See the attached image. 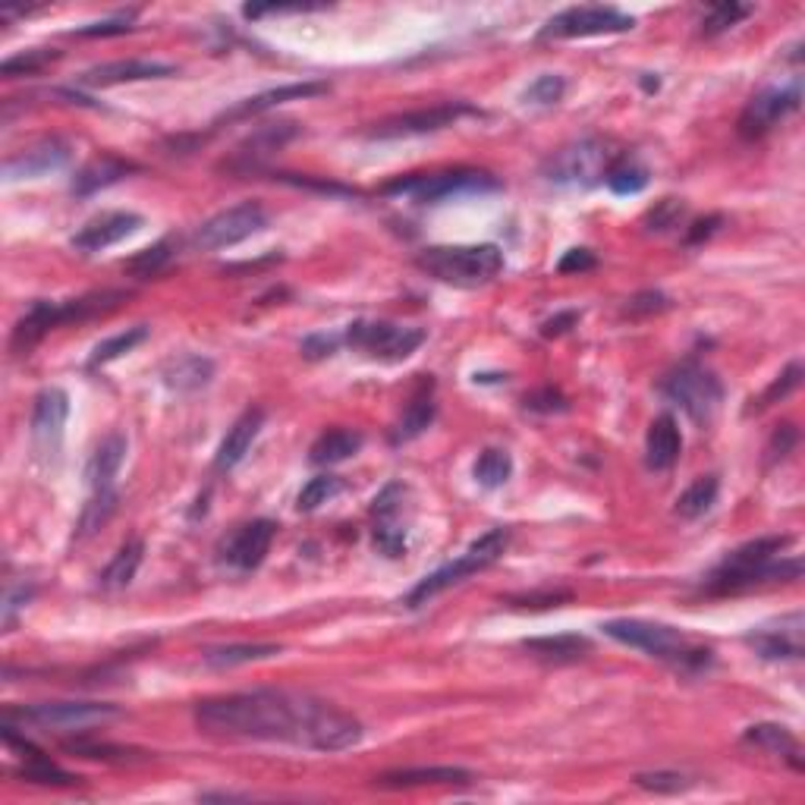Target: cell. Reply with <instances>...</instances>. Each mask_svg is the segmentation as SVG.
I'll use <instances>...</instances> for the list:
<instances>
[{
	"mask_svg": "<svg viewBox=\"0 0 805 805\" xmlns=\"http://www.w3.org/2000/svg\"><path fill=\"white\" fill-rule=\"evenodd\" d=\"M196 724L208 736L290 743L315 752H344L359 746L362 724L328 702L296 693H237L199 702Z\"/></svg>",
	"mask_w": 805,
	"mask_h": 805,
	"instance_id": "obj_1",
	"label": "cell"
},
{
	"mask_svg": "<svg viewBox=\"0 0 805 805\" xmlns=\"http://www.w3.org/2000/svg\"><path fill=\"white\" fill-rule=\"evenodd\" d=\"M793 538L789 535H765L746 541L743 548L727 554L705 583L708 595H736V592H749L755 586H768V583H793L803 576V560H781V550L789 548Z\"/></svg>",
	"mask_w": 805,
	"mask_h": 805,
	"instance_id": "obj_2",
	"label": "cell"
},
{
	"mask_svg": "<svg viewBox=\"0 0 805 805\" xmlns=\"http://www.w3.org/2000/svg\"><path fill=\"white\" fill-rule=\"evenodd\" d=\"M123 299H127L123 290H105V294L67 299V302L38 299L17 321L10 347H13V352H19V356H26L29 349H36L38 344H41V337H44L48 330L60 328V325H70V321H86V318H95V315H105V311L117 309Z\"/></svg>",
	"mask_w": 805,
	"mask_h": 805,
	"instance_id": "obj_3",
	"label": "cell"
},
{
	"mask_svg": "<svg viewBox=\"0 0 805 805\" xmlns=\"http://www.w3.org/2000/svg\"><path fill=\"white\" fill-rule=\"evenodd\" d=\"M416 265L428 277H435L440 284L450 287H485L491 284L500 268H504V252L495 242H481V246H431L421 249L416 256Z\"/></svg>",
	"mask_w": 805,
	"mask_h": 805,
	"instance_id": "obj_4",
	"label": "cell"
},
{
	"mask_svg": "<svg viewBox=\"0 0 805 805\" xmlns=\"http://www.w3.org/2000/svg\"><path fill=\"white\" fill-rule=\"evenodd\" d=\"M604 636H610L620 645L629 648H639L645 655L660 660H674L683 667H705L712 660L708 648H696L693 642L686 639L679 629L667 626V623H652V620H610L602 626Z\"/></svg>",
	"mask_w": 805,
	"mask_h": 805,
	"instance_id": "obj_5",
	"label": "cell"
},
{
	"mask_svg": "<svg viewBox=\"0 0 805 805\" xmlns=\"http://www.w3.org/2000/svg\"><path fill=\"white\" fill-rule=\"evenodd\" d=\"M510 545V531L507 529H491L485 531L481 538H476L466 554H459L454 564H447V567L435 569L431 576H425L419 586L409 592V598L406 604L409 607H421V604H428L435 595H440L444 588L457 586L463 579H469L473 573H481V569H488L495 560L504 557V550Z\"/></svg>",
	"mask_w": 805,
	"mask_h": 805,
	"instance_id": "obj_6",
	"label": "cell"
},
{
	"mask_svg": "<svg viewBox=\"0 0 805 805\" xmlns=\"http://www.w3.org/2000/svg\"><path fill=\"white\" fill-rule=\"evenodd\" d=\"M660 394L677 402L689 419L705 425L714 419L717 406L724 400V385L712 368H705L696 359H686L660 378Z\"/></svg>",
	"mask_w": 805,
	"mask_h": 805,
	"instance_id": "obj_7",
	"label": "cell"
},
{
	"mask_svg": "<svg viewBox=\"0 0 805 805\" xmlns=\"http://www.w3.org/2000/svg\"><path fill=\"white\" fill-rule=\"evenodd\" d=\"M500 189L491 173L481 170H444V173H413L400 177L394 183H387L381 192L385 196H406L413 201H444L457 199V196H473V192H495Z\"/></svg>",
	"mask_w": 805,
	"mask_h": 805,
	"instance_id": "obj_8",
	"label": "cell"
},
{
	"mask_svg": "<svg viewBox=\"0 0 805 805\" xmlns=\"http://www.w3.org/2000/svg\"><path fill=\"white\" fill-rule=\"evenodd\" d=\"M113 705L105 702H41V705H26V708H10L3 714V720H22L41 731L60 733H82L98 724H108L117 717Z\"/></svg>",
	"mask_w": 805,
	"mask_h": 805,
	"instance_id": "obj_9",
	"label": "cell"
},
{
	"mask_svg": "<svg viewBox=\"0 0 805 805\" xmlns=\"http://www.w3.org/2000/svg\"><path fill=\"white\" fill-rule=\"evenodd\" d=\"M614 165L610 151L602 139H579L573 146L554 151L545 161V177L557 186H579V189H592L602 183L607 167Z\"/></svg>",
	"mask_w": 805,
	"mask_h": 805,
	"instance_id": "obj_10",
	"label": "cell"
},
{
	"mask_svg": "<svg viewBox=\"0 0 805 805\" xmlns=\"http://www.w3.org/2000/svg\"><path fill=\"white\" fill-rule=\"evenodd\" d=\"M347 344L362 349L371 359L381 362H402L425 344L421 328H400L390 321H352L347 328Z\"/></svg>",
	"mask_w": 805,
	"mask_h": 805,
	"instance_id": "obj_11",
	"label": "cell"
},
{
	"mask_svg": "<svg viewBox=\"0 0 805 805\" xmlns=\"http://www.w3.org/2000/svg\"><path fill=\"white\" fill-rule=\"evenodd\" d=\"M265 223H268V211L258 201H239L233 208H227V211L205 220L196 230V237H192V246L205 249V252L230 249V246H237L242 239L258 233Z\"/></svg>",
	"mask_w": 805,
	"mask_h": 805,
	"instance_id": "obj_12",
	"label": "cell"
},
{
	"mask_svg": "<svg viewBox=\"0 0 805 805\" xmlns=\"http://www.w3.org/2000/svg\"><path fill=\"white\" fill-rule=\"evenodd\" d=\"M636 19L626 17L617 7H569L550 19L541 29V38H595L629 32Z\"/></svg>",
	"mask_w": 805,
	"mask_h": 805,
	"instance_id": "obj_13",
	"label": "cell"
},
{
	"mask_svg": "<svg viewBox=\"0 0 805 805\" xmlns=\"http://www.w3.org/2000/svg\"><path fill=\"white\" fill-rule=\"evenodd\" d=\"M799 101H803V89L799 86H787V89H765L752 98L746 110L739 113V136L743 139H762L768 129H774L787 113L799 110Z\"/></svg>",
	"mask_w": 805,
	"mask_h": 805,
	"instance_id": "obj_14",
	"label": "cell"
},
{
	"mask_svg": "<svg viewBox=\"0 0 805 805\" xmlns=\"http://www.w3.org/2000/svg\"><path fill=\"white\" fill-rule=\"evenodd\" d=\"M67 419H70L67 390L63 387H44L36 397V409H32V444H36L38 457L54 459L60 454Z\"/></svg>",
	"mask_w": 805,
	"mask_h": 805,
	"instance_id": "obj_15",
	"label": "cell"
},
{
	"mask_svg": "<svg viewBox=\"0 0 805 805\" xmlns=\"http://www.w3.org/2000/svg\"><path fill=\"white\" fill-rule=\"evenodd\" d=\"M476 113V108L463 105V101H450V105H438V108L425 110H409L400 117H390L375 123V129L368 132L371 139H402V136H421V132H438L444 127H454L459 117H469Z\"/></svg>",
	"mask_w": 805,
	"mask_h": 805,
	"instance_id": "obj_16",
	"label": "cell"
},
{
	"mask_svg": "<svg viewBox=\"0 0 805 805\" xmlns=\"http://www.w3.org/2000/svg\"><path fill=\"white\" fill-rule=\"evenodd\" d=\"M277 535V523L271 519H252L246 526H239L230 538L220 541V560L227 567L239 569V573H249V569L261 567V560L268 557L271 541Z\"/></svg>",
	"mask_w": 805,
	"mask_h": 805,
	"instance_id": "obj_17",
	"label": "cell"
},
{
	"mask_svg": "<svg viewBox=\"0 0 805 805\" xmlns=\"http://www.w3.org/2000/svg\"><path fill=\"white\" fill-rule=\"evenodd\" d=\"M70 165V146L57 136H44L38 139L32 146H26L22 151H17L7 165H3V177L10 183L17 180H38V177H48V173H57L63 167Z\"/></svg>",
	"mask_w": 805,
	"mask_h": 805,
	"instance_id": "obj_18",
	"label": "cell"
},
{
	"mask_svg": "<svg viewBox=\"0 0 805 805\" xmlns=\"http://www.w3.org/2000/svg\"><path fill=\"white\" fill-rule=\"evenodd\" d=\"M142 223H146V220H142V215H136V211H105V215H98V218H92L89 223H82V230H79L70 242H73L76 252L92 256V252H105L110 246H117V242L132 237Z\"/></svg>",
	"mask_w": 805,
	"mask_h": 805,
	"instance_id": "obj_19",
	"label": "cell"
},
{
	"mask_svg": "<svg viewBox=\"0 0 805 805\" xmlns=\"http://www.w3.org/2000/svg\"><path fill=\"white\" fill-rule=\"evenodd\" d=\"M177 76V67L161 60H113L101 63L79 76L82 86H123V82H146V79H170Z\"/></svg>",
	"mask_w": 805,
	"mask_h": 805,
	"instance_id": "obj_20",
	"label": "cell"
},
{
	"mask_svg": "<svg viewBox=\"0 0 805 805\" xmlns=\"http://www.w3.org/2000/svg\"><path fill=\"white\" fill-rule=\"evenodd\" d=\"M803 614H789L777 629H758L746 636L755 655L765 660H796L803 658Z\"/></svg>",
	"mask_w": 805,
	"mask_h": 805,
	"instance_id": "obj_21",
	"label": "cell"
},
{
	"mask_svg": "<svg viewBox=\"0 0 805 805\" xmlns=\"http://www.w3.org/2000/svg\"><path fill=\"white\" fill-rule=\"evenodd\" d=\"M261 425H265V413H261V409H246V413L227 428V435H223L218 447V457H215V466H218L220 473L237 469L239 463L246 459V454L252 450V444H256V438L261 435Z\"/></svg>",
	"mask_w": 805,
	"mask_h": 805,
	"instance_id": "obj_22",
	"label": "cell"
},
{
	"mask_svg": "<svg viewBox=\"0 0 805 805\" xmlns=\"http://www.w3.org/2000/svg\"><path fill=\"white\" fill-rule=\"evenodd\" d=\"M328 92V82H296V86H280V89H268V92L252 95L246 101H239L237 108H230L223 113V120H249L258 117L265 110L280 108L287 101H306V98H318V95Z\"/></svg>",
	"mask_w": 805,
	"mask_h": 805,
	"instance_id": "obj_23",
	"label": "cell"
},
{
	"mask_svg": "<svg viewBox=\"0 0 805 805\" xmlns=\"http://www.w3.org/2000/svg\"><path fill=\"white\" fill-rule=\"evenodd\" d=\"M435 413H438V409H435V381H421L419 390L409 397L402 416L397 419V425H394L390 444L400 447V444H409V440L425 435V431L431 428V421H435Z\"/></svg>",
	"mask_w": 805,
	"mask_h": 805,
	"instance_id": "obj_24",
	"label": "cell"
},
{
	"mask_svg": "<svg viewBox=\"0 0 805 805\" xmlns=\"http://www.w3.org/2000/svg\"><path fill=\"white\" fill-rule=\"evenodd\" d=\"M211 378H215V362L208 356H199V352L170 356L161 366V381L177 394H196L201 387L211 385Z\"/></svg>",
	"mask_w": 805,
	"mask_h": 805,
	"instance_id": "obj_25",
	"label": "cell"
},
{
	"mask_svg": "<svg viewBox=\"0 0 805 805\" xmlns=\"http://www.w3.org/2000/svg\"><path fill=\"white\" fill-rule=\"evenodd\" d=\"M683 454V435H679L677 419L670 413H664L658 419L648 425V435H645V463L648 469L664 473L670 469Z\"/></svg>",
	"mask_w": 805,
	"mask_h": 805,
	"instance_id": "obj_26",
	"label": "cell"
},
{
	"mask_svg": "<svg viewBox=\"0 0 805 805\" xmlns=\"http://www.w3.org/2000/svg\"><path fill=\"white\" fill-rule=\"evenodd\" d=\"M127 435H120V431L108 435V438L95 447L92 459H89V466H86V481H89L92 491L113 488V478H117L123 459H127Z\"/></svg>",
	"mask_w": 805,
	"mask_h": 805,
	"instance_id": "obj_27",
	"label": "cell"
},
{
	"mask_svg": "<svg viewBox=\"0 0 805 805\" xmlns=\"http://www.w3.org/2000/svg\"><path fill=\"white\" fill-rule=\"evenodd\" d=\"M743 743L768 752V755H777V758L789 762L796 771H803V746H799V739H796L787 727H781V724H755V727L743 733Z\"/></svg>",
	"mask_w": 805,
	"mask_h": 805,
	"instance_id": "obj_28",
	"label": "cell"
},
{
	"mask_svg": "<svg viewBox=\"0 0 805 805\" xmlns=\"http://www.w3.org/2000/svg\"><path fill=\"white\" fill-rule=\"evenodd\" d=\"M132 170H136V165L120 161V158H113V155L95 158L92 165H86L73 177V196H79V199L95 196V192H101V189H108V186L120 183Z\"/></svg>",
	"mask_w": 805,
	"mask_h": 805,
	"instance_id": "obj_29",
	"label": "cell"
},
{
	"mask_svg": "<svg viewBox=\"0 0 805 805\" xmlns=\"http://www.w3.org/2000/svg\"><path fill=\"white\" fill-rule=\"evenodd\" d=\"M473 774L463 768H400L387 771L378 777L381 787L406 789V787H438V784H469Z\"/></svg>",
	"mask_w": 805,
	"mask_h": 805,
	"instance_id": "obj_30",
	"label": "cell"
},
{
	"mask_svg": "<svg viewBox=\"0 0 805 805\" xmlns=\"http://www.w3.org/2000/svg\"><path fill=\"white\" fill-rule=\"evenodd\" d=\"M296 132H299V127L290 123V120H284V123H265V127H258L256 132L237 148V158L242 165H252L258 158H268V155L280 151L287 142H294Z\"/></svg>",
	"mask_w": 805,
	"mask_h": 805,
	"instance_id": "obj_31",
	"label": "cell"
},
{
	"mask_svg": "<svg viewBox=\"0 0 805 805\" xmlns=\"http://www.w3.org/2000/svg\"><path fill=\"white\" fill-rule=\"evenodd\" d=\"M523 648L535 655V658L548 660V664H573V660L586 658L592 652V642L576 633H564V636H541V639H526Z\"/></svg>",
	"mask_w": 805,
	"mask_h": 805,
	"instance_id": "obj_32",
	"label": "cell"
},
{
	"mask_svg": "<svg viewBox=\"0 0 805 805\" xmlns=\"http://www.w3.org/2000/svg\"><path fill=\"white\" fill-rule=\"evenodd\" d=\"M142 554H146V541L142 538H129L120 545V550L113 554V560H110L105 573L98 576V583L105 592H120V588H127L132 579H136V573L142 567Z\"/></svg>",
	"mask_w": 805,
	"mask_h": 805,
	"instance_id": "obj_33",
	"label": "cell"
},
{
	"mask_svg": "<svg viewBox=\"0 0 805 805\" xmlns=\"http://www.w3.org/2000/svg\"><path fill=\"white\" fill-rule=\"evenodd\" d=\"M362 435L352 431V428H330L321 438L311 444L309 459L315 466H334V463H344V459L356 457L362 450Z\"/></svg>",
	"mask_w": 805,
	"mask_h": 805,
	"instance_id": "obj_34",
	"label": "cell"
},
{
	"mask_svg": "<svg viewBox=\"0 0 805 805\" xmlns=\"http://www.w3.org/2000/svg\"><path fill=\"white\" fill-rule=\"evenodd\" d=\"M280 655V645H265V642H246V645H223V648H211L205 655L208 667H218V670H230L239 664H252V660H265Z\"/></svg>",
	"mask_w": 805,
	"mask_h": 805,
	"instance_id": "obj_35",
	"label": "cell"
},
{
	"mask_svg": "<svg viewBox=\"0 0 805 805\" xmlns=\"http://www.w3.org/2000/svg\"><path fill=\"white\" fill-rule=\"evenodd\" d=\"M604 183L617 196H639L642 189L648 186V167L633 161V158H620V161L607 167Z\"/></svg>",
	"mask_w": 805,
	"mask_h": 805,
	"instance_id": "obj_36",
	"label": "cell"
},
{
	"mask_svg": "<svg viewBox=\"0 0 805 805\" xmlns=\"http://www.w3.org/2000/svg\"><path fill=\"white\" fill-rule=\"evenodd\" d=\"M717 491H720L717 476L696 478V481L677 497V516H683V519H698V516H705V513L712 510L714 500H717Z\"/></svg>",
	"mask_w": 805,
	"mask_h": 805,
	"instance_id": "obj_37",
	"label": "cell"
},
{
	"mask_svg": "<svg viewBox=\"0 0 805 805\" xmlns=\"http://www.w3.org/2000/svg\"><path fill=\"white\" fill-rule=\"evenodd\" d=\"M148 340V328L146 325H136V328H127L123 334H113L108 340H101L98 347L92 349V359H89V368H98V366H108L113 359H120V356H127L132 349L139 347V344H146Z\"/></svg>",
	"mask_w": 805,
	"mask_h": 805,
	"instance_id": "obj_38",
	"label": "cell"
},
{
	"mask_svg": "<svg viewBox=\"0 0 805 805\" xmlns=\"http://www.w3.org/2000/svg\"><path fill=\"white\" fill-rule=\"evenodd\" d=\"M476 481L481 488H500V485H507L513 476V457L507 450H500V447H488V450H481V457L476 459Z\"/></svg>",
	"mask_w": 805,
	"mask_h": 805,
	"instance_id": "obj_39",
	"label": "cell"
},
{
	"mask_svg": "<svg viewBox=\"0 0 805 805\" xmlns=\"http://www.w3.org/2000/svg\"><path fill=\"white\" fill-rule=\"evenodd\" d=\"M170 258H173V242L161 239V242H155V246H148V249H142V252H136V256L129 258L127 265H123V271L139 277V280H148V277L161 275L167 265H170Z\"/></svg>",
	"mask_w": 805,
	"mask_h": 805,
	"instance_id": "obj_40",
	"label": "cell"
},
{
	"mask_svg": "<svg viewBox=\"0 0 805 805\" xmlns=\"http://www.w3.org/2000/svg\"><path fill=\"white\" fill-rule=\"evenodd\" d=\"M117 500L120 495L113 488H105V491H95V497L86 504V510L79 516V526H76V538H89L92 531H98L105 523H108L113 510H117Z\"/></svg>",
	"mask_w": 805,
	"mask_h": 805,
	"instance_id": "obj_41",
	"label": "cell"
},
{
	"mask_svg": "<svg viewBox=\"0 0 805 805\" xmlns=\"http://www.w3.org/2000/svg\"><path fill=\"white\" fill-rule=\"evenodd\" d=\"M344 491V481L337 476H315L302 485V491L296 497V510L299 513H315L321 504H328L334 497Z\"/></svg>",
	"mask_w": 805,
	"mask_h": 805,
	"instance_id": "obj_42",
	"label": "cell"
},
{
	"mask_svg": "<svg viewBox=\"0 0 805 805\" xmlns=\"http://www.w3.org/2000/svg\"><path fill=\"white\" fill-rule=\"evenodd\" d=\"M749 13L752 7H746V3H733V0H727V3H714L712 10H708V17L702 19V36L708 38L720 36V32L733 29L736 22H743Z\"/></svg>",
	"mask_w": 805,
	"mask_h": 805,
	"instance_id": "obj_43",
	"label": "cell"
},
{
	"mask_svg": "<svg viewBox=\"0 0 805 805\" xmlns=\"http://www.w3.org/2000/svg\"><path fill=\"white\" fill-rule=\"evenodd\" d=\"M803 385V362H789L774 381H771V387L758 397V402L755 406H749V413L752 409H768V406H774V402H781V400H787L789 394L796 390V387Z\"/></svg>",
	"mask_w": 805,
	"mask_h": 805,
	"instance_id": "obj_44",
	"label": "cell"
},
{
	"mask_svg": "<svg viewBox=\"0 0 805 805\" xmlns=\"http://www.w3.org/2000/svg\"><path fill=\"white\" fill-rule=\"evenodd\" d=\"M57 51H48V48H38V51H26V54L19 57H10V60H3L0 63V76L3 79H17V76H36L41 73L48 63H54L57 60Z\"/></svg>",
	"mask_w": 805,
	"mask_h": 805,
	"instance_id": "obj_45",
	"label": "cell"
},
{
	"mask_svg": "<svg viewBox=\"0 0 805 805\" xmlns=\"http://www.w3.org/2000/svg\"><path fill=\"white\" fill-rule=\"evenodd\" d=\"M564 92H567V79L557 73H545L538 76L535 82H529V89L523 92V101L535 105V108H548V105H557Z\"/></svg>",
	"mask_w": 805,
	"mask_h": 805,
	"instance_id": "obj_46",
	"label": "cell"
},
{
	"mask_svg": "<svg viewBox=\"0 0 805 805\" xmlns=\"http://www.w3.org/2000/svg\"><path fill=\"white\" fill-rule=\"evenodd\" d=\"M63 749L73 752L79 758H95V762H127L129 758V749L98 743V739H70V743H63Z\"/></svg>",
	"mask_w": 805,
	"mask_h": 805,
	"instance_id": "obj_47",
	"label": "cell"
},
{
	"mask_svg": "<svg viewBox=\"0 0 805 805\" xmlns=\"http://www.w3.org/2000/svg\"><path fill=\"white\" fill-rule=\"evenodd\" d=\"M375 548L381 550L385 557L397 560L406 554V526L400 519H390V523H375Z\"/></svg>",
	"mask_w": 805,
	"mask_h": 805,
	"instance_id": "obj_48",
	"label": "cell"
},
{
	"mask_svg": "<svg viewBox=\"0 0 805 805\" xmlns=\"http://www.w3.org/2000/svg\"><path fill=\"white\" fill-rule=\"evenodd\" d=\"M636 784L648 793H683L689 787V777L679 771H645L636 774Z\"/></svg>",
	"mask_w": 805,
	"mask_h": 805,
	"instance_id": "obj_49",
	"label": "cell"
},
{
	"mask_svg": "<svg viewBox=\"0 0 805 805\" xmlns=\"http://www.w3.org/2000/svg\"><path fill=\"white\" fill-rule=\"evenodd\" d=\"M683 215H686V205H683V201L660 199L658 205L645 215V227H648L652 233H664V230L677 227Z\"/></svg>",
	"mask_w": 805,
	"mask_h": 805,
	"instance_id": "obj_50",
	"label": "cell"
},
{
	"mask_svg": "<svg viewBox=\"0 0 805 805\" xmlns=\"http://www.w3.org/2000/svg\"><path fill=\"white\" fill-rule=\"evenodd\" d=\"M132 19H136V10H129V13H120V17H113V19H105V22H92V26H82V29H76L73 36L76 38L127 36L129 29H132Z\"/></svg>",
	"mask_w": 805,
	"mask_h": 805,
	"instance_id": "obj_51",
	"label": "cell"
},
{
	"mask_svg": "<svg viewBox=\"0 0 805 805\" xmlns=\"http://www.w3.org/2000/svg\"><path fill=\"white\" fill-rule=\"evenodd\" d=\"M796 440H799V431L793 428V425H777L774 428V435H771L768 447H765V454H768V463H781V459H787L793 454V447H796Z\"/></svg>",
	"mask_w": 805,
	"mask_h": 805,
	"instance_id": "obj_52",
	"label": "cell"
},
{
	"mask_svg": "<svg viewBox=\"0 0 805 805\" xmlns=\"http://www.w3.org/2000/svg\"><path fill=\"white\" fill-rule=\"evenodd\" d=\"M523 406H526L529 413H564V409H567V397H564L560 390H554V387H541V390L526 394Z\"/></svg>",
	"mask_w": 805,
	"mask_h": 805,
	"instance_id": "obj_53",
	"label": "cell"
},
{
	"mask_svg": "<svg viewBox=\"0 0 805 805\" xmlns=\"http://www.w3.org/2000/svg\"><path fill=\"white\" fill-rule=\"evenodd\" d=\"M311 10H321V7H309V3H246V7H242V17L261 19L284 17V13H311Z\"/></svg>",
	"mask_w": 805,
	"mask_h": 805,
	"instance_id": "obj_54",
	"label": "cell"
},
{
	"mask_svg": "<svg viewBox=\"0 0 805 805\" xmlns=\"http://www.w3.org/2000/svg\"><path fill=\"white\" fill-rule=\"evenodd\" d=\"M670 309V299L664 294H655V290H645V294L633 296L629 302H626V315H633V318H639V315H658V311Z\"/></svg>",
	"mask_w": 805,
	"mask_h": 805,
	"instance_id": "obj_55",
	"label": "cell"
},
{
	"mask_svg": "<svg viewBox=\"0 0 805 805\" xmlns=\"http://www.w3.org/2000/svg\"><path fill=\"white\" fill-rule=\"evenodd\" d=\"M32 595H36V588L29 586H19V588H7V595H3V626L10 629L13 620H17V614L26 607V604L32 602Z\"/></svg>",
	"mask_w": 805,
	"mask_h": 805,
	"instance_id": "obj_56",
	"label": "cell"
},
{
	"mask_svg": "<svg viewBox=\"0 0 805 805\" xmlns=\"http://www.w3.org/2000/svg\"><path fill=\"white\" fill-rule=\"evenodd\" d=\"M595 265H598L595 252H588V249H569L567 256L560 258L557 271H560V275H586Z\"/></svg>",
	"mask_w": 805,
	"mask_h": 805,
	"instance_id": "obj_57",
	"label": "cell"
},
{
	"mask_svg": "<svg viewBox=\"0 0 805 805\" xmlns=\"http://www.w3.org/2000/svg\"><path fill=\"white\" fill-rule=\"evenodd\" d=\"M569 592H545V595H523V598H510V607H560L569 602Z\"/></svg>",
	"mask_w": 805,
	"mask_h": 805,
	"instance_id": "obj_58",
	"label": "cell"
},
{
	"mask_svg": "<svg viewBox=\"0 0 805 805\" xmlns=\"http://www.w3.org/2000/svg\"><path fill=\"white\" fill-rule=\"evenodd\" d=\"M337 347H340L337 337L315 334V337H306V340H302V356H309V359H325V356H330Z\"/></svg>",
	"mask_w": 805,
	"mask_h": 805,
	"instance_id": "obj_59",
	"label": "cell"
},
{
	"mask_svg": "<svg viewBox=\"0 0 805 805\" xmlns=\"http://www.w3.org/2000/svg\"><path fill=\"white\" fill-rule=\"evenodd\" d=\"M576 325H579V311H560V315H554V318H548L541 325V337H560L569 328H576Z\"/></svg>",
	"mask_w": 805,
	"mask_h": 805,
	"instance_id": "obj_60",
	"label": "cell"
},
{
	"mask_svg": "<svg viewBox=\"0 0 805 805\" xmlns=\"http://www.w3.org/2000/svg\"><path fill=\"white\" fill-rule=\"evenodd\" d=\"M720 227V215H712V218H705V220H696L693 223V230L686 233V242L689 246H696V242H702V239H708Z\"/></svg>",
	"mask_w": 805,
	"mask_h": 805,
	"instance_id": "obj_61",
	"label": "cell"
}]
</instances>
